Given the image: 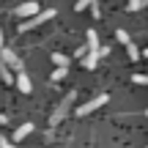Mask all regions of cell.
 <instances>
[{"mask_svg":"<svg viewBox=\"0 0 148 148\" xmlns=\"http://www.w3.org/2000/svg\"><path fill=\"white\" fill-rule=\"evenodd\" d=\"M52 16H55V8H44V11H38V14L27 16V19L19 25V33H27V30H33V27L44 25V22H47V19H52Z\"/></svg>","mask_w":148,"mask_h":148,"instance_id":"cell-1","label":"cell"},{"mask_svg":"<svg viewBox=\"0 0 148 148\" xmlns=\"http://www.w3.org/2000/svg\"><path fill=\"white\" fill-rule=\"evenodd\" d=\"M71 101H74V90H71V93H66V99L60 101V107L52 112V118H49V123H52V126H58V121H63V118L69 115V107H71Z\"/></svg>","mask_w":148,"mask_h":148,"instance_id":"cell-2","label":"cell"},{"mask_svg":"<svg viewBox=\"0 0 148 148\" xmlns=\"http://www.w3.org/2000/svg\"><path fill=\"white\" fill-rule=\"evenodd\" d=\"M107 101H110V96H107V93H101V96H96V99H90L88 104H79V107H77V115L82 118V115H88V112L99 110V107H101V104H107Z\"/></svg>","mask_w":148,"mask_h":148,"instance_id":"cell-3","label":"cell"},{"mask_svg":"<svg viewBox=\"0 0 148 148\" xmlns=\"http://www.w3.org/2000/svg\"><path fill=\"white\" fill-rule=\"evenodd\" d=\"M0 60H3L8 69H14V71H22V63H19V58H16V52L14 49H0Z\"/></svg>","mask_w":148,"mask_h":148,"instance_id":"cell-4","label":"cell"},{"mask_svg":"<svg viewBox=\"0 0 148 148\" xmlns=\"http://www.w3.org/2000/svg\"><path fill=\"white\" fill-rule=\"evenodd\" d=\"M33 129H36L33 123H22V126H16V129H14V140H11V143H14V145H16V143H22V140H25L27 134L33 132Z\"/></svg>","mask_w":148,"mask_h":148,"instance_id":"cell-5","label":"cell"},{"mask_svg":"<svg viewBox=\"0 0 148 148\" xmlns=\"http://www.w3.org/2000/svg\"><path fill=\"white\" fill-rule=\"evenodd\" d=\"M33 14H38V3H22L14 11V16H33Z\"/></svg>","mask_w":148,"mask_h":148,"instance_id":"cell-6","label":"cell"},{"mask_svg":"<svg viewBox=\"0 0 148 148\" xmlns=\"http://www.w3.org/2000/svg\"><path fill=\"white\" fill-rule=\"evenodd\" d=\"M14 82H16V88H19L22 93H30V90H33V85H30V79H27L25 71H16V79H14Z\"/></svg>","mask_w":148,"mask_h":148,"instance_id":"cell-7","label":"cell"},{"mask_svg":"<svg viewBox=\"0 0 148 148\" xmlns=\"http://www.w3.org/2000/svg\"><path fill=\"white\" fill-rule=\"evenodd\" d=\"M85 38H88V41H85L88 52H96V49L101 47V44H99V36H96V30H88V33H85Z\"/></svg>","mask_w":148,"mask_h":148,"instance_id":"cell-8","label":"cell"},{"mask_svg":"<svg viewBox=\"0 0 148 148\" xmlns=\"http://www.w3.org/2000/svg\"><path fill=\"white\" fill-rule=\"evenodd\" d=\"M99 60H101V55H99V49H96V52H88V55L82 58V66H85V69H96Z\"/></svg>","mask_w":148,"mask_h":148,"instance_id":"cell-9","label":"cell"},{"mask_svg":"<svg viewBox=\"0 0 148 148\" xmlns=\"http://www.w3.org/2000/svg\"><path fill=\"white\" fill-rule=\"evenodd\" d=\"M0 77H3V82H5V85H14V74H11V69L3 63V60H0Z\"/></svg>","mask_w":148,"mask_h":148,"instance_id":"cell-10","label":"cell"},{"mask_svg":"<svg viewBox=\"0 0 148 148\" xmlns=\"http://www.w3.org/2000/svg\"><path fill=\"white\" fill-rule=\"evenodd\" d=\"M52 63H55V66H63V69H69V58H66V55H60V52H52Z\"/></svg>","mask_w":148,"mask_h":148,"instance_id":"cell-11","label":"cell"},{"mask_svg":"<svg viewBox=\"0 0 148 148\" xmlns=\"http://www.w3.org/2000/svg\"><path fill=\"white\" fill-rule=\"evenodd\" d=\"M63 77H66V69H63V66H55V71H52V77H49V82H60Z\"/></svg>","mask_w":148,"mask_h":148,"instance_id":"cell-12","label":"cell"},{"mask_svg":"<svg viewBox=\"0 0 148 148\" xmlns=\"http://www.w3.org/2000/svg\"><path fill=\"white\" fill-rule=\"evenodd\" d=\"M126 55H129V60H137V58H140V49L134 47V41L126 44Z\"/></svg>","mask_w":148,"mask_h":148,"instance_id":"cell-13","label":"cell"},{"mask_svg":"<svg viewBox=\"0 0 148 148\" xmlns=\"http://www.w3.org/2000/svg\"><path fill=\"white\" fill-rule=\"evenodd\" d=\"M143 0H129V11H140V8H143Z\"/></svg>","mask_w":148,"mask_h":148,"instance_id":"cell-14","label":"cell"},{"mask_svg":"<svg viewBox=\"0 0 148 148\" xmlns=\"http://www.w3.org/2000/svg\"><path fill=\"white\" fill-rule=\"evenodd\" d=\"M132 82H137V85H148V77H145V74H134Z\"/></svg>","mask_w":148,"mask_h":148,"instance_id":"cell-15","label":"cell"},{"mask_svg":"<svg viewBox=\"0 0 148 148\" xmlns=\"http://www.w3.org/2000/svg\"><path fill=\"white\" fill-rule=\"evenodd\" d=\"M0 148H14V143H11L5 134H0Z\"/></svg>","mask_w":148,"mask_h":148,"instance_id":"cell-16","label":"cell"},{"mask_svg":"<svg viewBox=\"0 0 148 148\" xmlns=\"http://www.w3.org/2000/svg\"><path fill=\"white\" fill-rule=\"evenodd\" d=\"M90 3H93V0H77V5H74V8H77V11H82V8H88Z\"/></svg>","mask_w":148,"mask_h":148,"instance_id":"cell-17","label":"cell"},{"mask_svg":"<svg viewBox=\"0 0 148 148\" xmlns=\"http://www.w3.org/2000/svg\"><path fill=\"white\" fill-rule=\"evenodd\" d=\"M90 11H93V16H96V19H99V16H101V11H99V3H96V0H93V3H90Z\"/></svg>","mask_w":148,"mask_h":148,"instance_id":"cell-18","label":"cell"},{"mask_svg":"<svg viewBox=\"0 0 148 148\" xmlns=\"http://www.w3.org/2000/svg\"><path fill=\"white\" fill-rule=\"evenodd\" d=\"M3 123H8V118H5L3 112H0V126H3Z\"/></svg>","mask_w":148,"mask_h":148,"instance_id":"cell-19","label":"cell"},{"mask_svg":"<svg viewBox=\"0 0 148 148\" xmlns=\"http://www.w3.org/2000/svg\"><path fill=\"white\" fill-rule=\"evenodd\" d=\"M0 49H3V27H0Z\"/></svg>","mask_w":148,"mask_h":148,"instance_id":"cell-20","label":"cell"},{"mask_svg":"<svg viewBox=\"0 0 148 148\" xmlns=\"http://www.w3.org/2000/svg\"><path fill=\"white\" fill-rule=\"evenodd\" d=\"M143 55H145V58H148V49H143Z\"/></svg>","mask_w":148,"mask_h":148,"instance_id":"cell-21","label":"cell"},{"mask_svg":"<svg viewBox=\"0 0 148 148\" xmlns=\"http://www.w3.org/2000/svg\"><path fill=\"white\" fill-rule=\"evenodd\" d=\"M143 3H145V5H148V0H143Z\"/></svg>","mask_w":148,"mask_h":148,"instance_id":"cell-22","label":"cell"},{"mask_svg":"<svg viewBox=\"0 0 148 148\" xmlns=\"http://www.w3.org/2000/svg\"><path fill=\"white\" fill-rule=\"evenodd\" d=\"M145 115H148V110H145Z\"/></svg>","mask_w":148,"mask_h":148,"instance_id":"cell-23","label":"cell"}]
</instances>
